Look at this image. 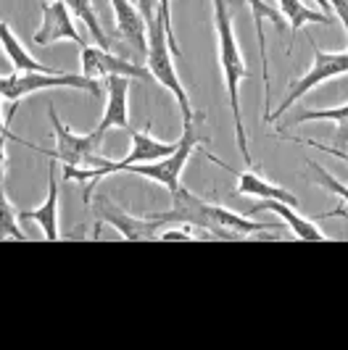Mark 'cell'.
Segmentation results:
<instances>
[{
  "instance_id": "25",
  "label": "cell",
  "mask_w": 348,
  "mask_h": 350,
  "mask_svg": "<svg viewBox=\"0 0 348 350\" xmlns=\"http://www.w3.org/2000/svg\"><path fill=\"white\" fill-rule=\"evenodd\" d=\"M288 140L296 142V145H306V148H319V150H325V153H330V156L340 158V161H346V163H348V153H343V150H338V148H327V145H322V142L301 140V137H288Z\"/></svg>"
},
{
  "instance_id": "9",
  "label": "cell",
  "mask_w": 348,
  "mask_h": 350,
  "mask_svg": "<svg viewBox=\"0 0 348 350\" xmlns=\"http://www.w3.org/2000/svg\"><path fill=\"white\" fill-rule=\"evenodd\" d=\"M40 8H42V27L35 32L37 45H51V42H58V40H71V42L85 48V40L77 32L69 5L64 0H40Z\"/></svg>"
},
{
  "instance_id": "27",
  "label": "cell",
  "mask_w": 348,
  "mask_h": 350,
  "mask_svg": "<svg viewBox=\"0 0 348 350\" xmlns=\"http://www.w3.org/2000/svg\"><path fill=\"white\" fill-rule=\"evenodd\" d=\"M158 11V0H140V14L145 16V24H151L156 18Z\"/></svg>"
},
{
  "instance_id": "5",
  "label": "cell",
  "mask_w": 348,
  "mask_h": 350,
  "mask_svg": "<svg viewBox=\"0 0 348 350\" xmlns=\"http://www.w3.org/2000/svg\"><path fill=\"white\" fill-rule=\"evenodd\" d=\"M48 88H66V90H82L92 98H101L105 92V82L101 85L98 79H90L85 74H11L0 79V95L5 103H18L21 98H27L29 92Z\"/></svg>"
},
{
  "instance_id": "21",
  "label": "cell",
  "mask_w": 348,
  "mask_h": 350,
  "mask_svg": "<svg viewBox=\"0 0 348 350\" xmlns=\"http://www.w3.org/2000/svg\"><path fill=\"white\" fill-rule=\"evenodd\" d=\"M0 237L3 240H29L21 229L16 227V219H14V208H11V203H8V198L5 193L0 195Z\"/></svg>"
},
{
  "instance_id": "8",
  "label": "cell",
  "mask_w": 348,
  "mask_h": 350,
  "mask_svg": "<svg viewBox=\"0 0 348 350\" xmlns=\"http://www.w3.org/2000/svg\"><path fill=\"white\" fill-rule=\"evenodd\" d=\"M48 116L53 124V135H55V150H51L48 156L55 158L58 163L64 166H74V169H82V166H98L101 156H98V148H101V137L95 132L90 135H74L69 126H64L55 108H48Z\"/></svg>"
},
{
  "instance_id": "26",
  "label": "cell",
  "mask_w": 348,
  "mask_h": 350,
  "mask_svg": "<svg viewBox=\"0 0 348 350\" xmlns=\"http://www.w3.org/2000/svg\"><path fill=\"white\" fill-rule=\"evenodd\" d=\"M332 8V14L340 18V24H343V29H346V37H348V0H327Z\"/></svg>"
},
{
  "instance_id": "23",
  "label": "cell",
  "mask_w": 348,
  "mask_h": 350,
  "mask_svg": "<svg viewBox=\"0 0 348 350\" xmlns=\"http://www.w3.org/2000/svg\"><path fill=\"white\" fill-rule=\"evenodd\" d=\"M158 18H161V24H164V32L169 37V45H172V53L174 55H179V45H177V37H174V29H172V0H158Z\"/></svg>"
},
{
  "instance_id": "6",
  "label": "cell",
  "mask_w": 348,
  "mask_h": 350,
  "mask_svg": "<svg viewBox=\"0 0 348 350\" xmlns=\"http://www.w3.org/2000/svg\"><path fill=\"white\" fill-rule=\"evenodd\" d=\"M309 45L314 48L312 69L290 85L288 95L282 98V103H279L272 113H266L264 122H275V119H279L282 113H288L290 105L296 103V100H301L303 95H309L314 88H319L322 82H327V79H332V77H340V74H348V51L346 53H325L314 40H309Z\"/></svg>"
},
{
  "instance_id": "19",
  "label": "cell",
  "mask_w": 348,
  "mask_h": 350,
  "mask_svg": "<svg viewBox=\"0 0 348 350\" xmlns=\"http://www.w3.org/2000/svg\"><path fill=\"white\" fill-rule=\"evenodd\" d=\"M64 3L69 5L71 16L79 18L87 29H90V35L98 42V48L108 51L111 48V37L105 35V29L101 27V18L95 14V0H64Z\"/></svg>"
},
{
  "instance_id": "24",
  "label": "cell",
  "mask_w": 348,
  "mask_h": 350,
  "mask_svg": "<svg viewBox=\"0 0 348 350\" xmlns=\"http://www.w3.org/2000/svg\"><path fill=\"white\" fill-rule=\"evenodd\" d=\"M158 240H164V243H169V240H182V243H192V240H198V237L192 234V227H190V224H169L166 229H161Z\"/></svg>"
},
{
  "instance_id": "3",
  "label": "cell",
  "mask_w": 348,
  "mask_h": 350,
  "mask_svg": "<svg viewBox=\"0 0 348 350\" xmlns=\"http://www.w3.org/2000/svg\"><path fill=\"white\" fill-rule=\"evenodd\" d=\"M198 113L185 122V129H182V137H179V145H177V150H174L172 156L161 158V161H153V163H138V166H129L127 172L129 174H138V176H145V179H151V182H156L161 187H166L169 195H174L182 185H179V176L185 172V163L190 161L192 150L195 148H201V145H209V137L206 135H201V129H198Z\"/></svg>"
},
{
  "instance_id": "4",
  "label": "cell",
  "mask_w": 348,
  "mask_h": 350,
  "mask_svg": "<svg viewBox=\"0 0 348 350\" xmlns=\"http://www.w3.org/2000/svg\"><path fill=\"white\" fill-rule=\"evenodd\" d=\"M172 55L174 53H172V45H169V37L164 32V24H161V18L156 14V18L148 24V55H145V66H148L151 77L156 79L158 85L166 88L177 98V103L182 108V122H188V119L195 116V111H192L190 98H188V92L182 88L179 77H177Z\"/></svg>"
},
{
  "instance_id": "14",
  "label": "cell",
  "mask_w": 348,
  "mask_h": 350,
  "mask_svg": "<svg viewBox=\"0 0 348 350\" xmlns=\"http://www.w3.org/2000/svg\"><path fill=\"white\" fill-rule=\"evenodd\" d=\"M275 211L279 213V219L290 227V232L296 234L298 240H303V243H327L330 237L322 232V229L314 224V219H306V216H301L296 213V206H288V203H279V200H261L253 206L251 213H259V211Z\"/></svg>"
},
{
  "instance_id": "20",
  "label": "cell",
  "mask_w": 348,
  "mask_h": 350,
  "mask_svg": "<svg viewBox=\"0 0 348 350\" xmlns=\"http://www.w3.org/2000/svg\"><path fill=\"white\" fill-rule=\"evenodd\" d=\"M306 122H335L338 124V142H348V103L338 108H319V111H303L298 113L290 124H306Z\"/></svg>"
},
{
  "instance_id": "12",
  "label": "cell",
  "mask_w": 348,
  "mask_h": 350,
  "mask_svg": "<svg viewBox=\"0 0 348 350\" xmlns=\"http://www.w3.org/2000/svg\"><path fill=\"white\" fill-rule=\"evenodd\" d=\"M111 11L116 18V32L127 45H132V51L138 55H148V24L145 16L140 14V8H135L129 0H108Z\"/></svg>"
},
{
  "instance_id": "10",
  "label": "cell",
  "mask_w": 348,
  "mask_h": 350,
  "mask_svg": "<svg viewBox=\"0 0 348 350\" xmlns=\"http://www.w3.org/2000/svg\"><path fill=\"white\" fill-rule=\"evenodd\" d=\"M82 74L90 79H98V77H129V79H142L148 82L151 79V71L148 66H138L132 61H124L114 53L103 51V48H82Z\"/></svg>"
},
{
  "instance_id": "16",
  "label": "cell",
  "mask_w": 348,
  "mask_h": 350,
  "mask_svg": "<svg viewBox=\"0 0 348 350\" xmlns=\"http://www.w3.org/2000/svg\"><path fill=\"white\" fill-rule=\"evenodd\" d=\"M0 42H3V51L8 53V58H11V64L16 66V71L21 74H58L55 69L51 66H42L37 58H32L29 53L24 51V45L16 40V35L11 32V24H0Z\"/></svg>"
},
{
  "instance_id": "11",
  "label": "cell",
  "mask_w": 348,
  "mask_h": 350,
  "mask_svg": "<svg viewBox=\"0 0 348 350\" xmlns=\"http://www.w3.org/2000/svg\"><path fill=\"white\" fill-rule=\"evenodd\" d=\"M105 95L108 103L103 108V119L92 129L101 140L108 129H127L129 126V111H127V98H129V77H105Z\"/></svg>"
},
{
  "instance_id": "7",
  "label": "cell",
  "mask_w": 348,
  "mask_h": 350,
  "mask_svg": "<svg viewBox=\"0 0 348 350\" xmlns=\"http://www.w3.org/2000/svg\"><path fill=\"white\" fill-rule=\"evenodd\" d=\"M103 224H111L124 240H132V243L158 240L161 229L169 227L164 221V216H132L124 208H119L116 203H111L105 195H98V200H95V237L101 234Z\"/></svg>"
},
{
  "instance_id": "28",
  "label": "cell",
  "mask_w": 348,
  "mask_h": 350,
  "mask_svg": "<svg viewBox=\"0 0 348 350\" xmlns=\"http://www.w3.org/2000/svg\"><path fill=\"white\" fill-rule=\"evenodd\" d=\"M316 5L322 8V14H327V16L332 18V8H330V3H327V0H316Z\"/></svg>"
},
{
  "instance_id": "2",
  "label": "cell",
  "mask_w": 348,
  "mask_h": 350,
  "mask_svg": "<svg viewBox=\"0 0 348 350\" xmlns=\"http://www.w3.org/2000/svg\"><path fill=\"white\" fill-rule=\"evenodd\" d=\"M214 8V29H216V45H219V66H222V77L227 85V100L232 108V124H235V140H238V150L243 153L245 163L251 166L253 158L248 153V140H245V124L243 113H240V82L248 79V66L238 45V37L232 29V18H229V5L227 0H211Z\"/></svg>"
},
{
  "instance_id": "1",
  "label": "cell",
  "mask_w": 348,
  "mask_h": 350,
  "mask_svg": "<svg viewBox=\"0 0 348 350\" xmlns=\"http://www.w3.org/2000/svg\"><path fill=\"white\" fill-rule=\"evenodd\" d=\"M166 224H190L192 229L209 232L211 240H245L248 234L277 229L272 221H253L248 216H240L235 211H227L216 203H206L190 190L179 187L172 195V208L161 213Z\"/></svg>"
},
{
  "instance_id": "18",
  "label": "cell",
  "mask_w": 348,
  "mask_h": 350,
  "mask_svg": "<svg viewBox=\"0 0 348 350\" xmlns=\"http://www.w3.org/2000/svg\"><path fill=\"white\" fill-rule=\"evenodd\" d=\"M238 195H253L261 200H279L288 206H298V198L288 190H282L277 185H269L266 179H261L253 172H238Z\"/></svg>"
},
{
  "instance_id": "22",
  "label": "cell",
  "mask_w": 348,
  "mask_h": 350,
  "mask_svg": "<svg viewBox=\"0 0 348 350\" xmlns=\"http://www.w3.org/2000/svg\"><path fill=\"white\" fill-rule=\"evenodd\" d=\"M306 169H312L314 182H316V185H322V187H327L330 193L340 195V198L348 203V185H340L335 176H330L327 169H322V166H319V163H314V161H306Z\"/></svg>"
},
{
  "instance_id": "17",
  "label": "cell",
  "mask_w": 348,
  "mask_h": 350,
  "mask_svg": "<svg viewBox=\"0 0 348 350\" xmlns=\"http://www.w3.org/2000/svg\"><path fill=\"white\" fill-rule=\"evenodd\" d=\"M279 14L285 16L288 21V27H290V40H288V55L293 53V42H296V35L298 29L303 27V24H330L332 18L327 14H322V11H314L309 5H303L301 0H279Z\"/></svg>"
},
{
  "instance_id": "29",
  "label": "cell",
  "mask_w": 348,
  "mask_h": 350,
  "mask_svg": "<svg viewBox=\"0 0 348 350\" xmlns=\"http://www.w3.org/2000/svg\"><path fill=\"white\" fill-rule=\"evenodd\" d=\"M95 3H98V0H95Z\"/></svg>"
},
{
  "instance_id": "15",
  "label": "cell",
  "mask_w": 348,
  "mask_h": 350,
  "mask_svg": "<svg viewBox=\"0 0 348 350\" xmlns=\"http://www.w3.org/2000/svg\"><path fill=\"white\" fill-rule=\"evenodd\" d=\"M251 14H253V27H256V40H259V55H261V77L264 85L269 88V64H266V37H264V21H272L277 27V32H285V16L275 11L272 5L261 3V0H248Z\"/></svg>"
},
{
  "instance_id": "13",
  "label": "cell",
  "mask_w": 348,
  "mask_h": 350,
  "mask_svg": "<svg viewBox=\"0 0 348 350\" xmlns=\"http://www.w3.org/2000/svg\"><path fill=\"white\" fill-rule=\"evenodd\" d=\"M48 172H51V179H48V200L42 206H37L32 211H16V216L21 221H35L37 227L42 229V237L48 243H55L61 237L58 232V185H55V158H51L48 163Z\"/></svg>"
}]
</instances>
